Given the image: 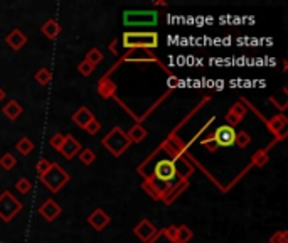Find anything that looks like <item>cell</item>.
Returning a JSON list of instances; mask_svg holds the SVG:
<instances>
[{
  "label": "cell",
  "instance_id": "83f0119b",
  "mask_svg": "<svg viewBox=\"0 0 288 243\" xmlns=\"http://www.w3.org/2000/svg\"><path fill=\"white\" fill-rule=\"evenodd\" d=\"M64 140H66V135H64V134H56V135H52V137H51L49 145H51L54 150L59 152V150H61V147H62V144H64Z\"/></svg>",
  "mask_w": 288,
  "mask_h": 243
},
{
  "label": "cell",
  "instance_id": "4fadbf2b",
  "mask_svg": "<svg viewBox=\"0 0 288 243\" xmlns=\"http://www.w3.org/2000/svg\"><path fill=\"white\" fill-rule=\"evenodd\" d=\"M266 125L270 127V130L276 135L278 140H283L286 135V118L283 115H276L270 122H266Z\"/></svg>",
  "mask_w": 288,
  "mask_h": 243
},
{
  "label": "cell",
  "instance_id": "44dd1931",
  "mask_svg": "<svg viewBox=\"0 0 288 243\" xmlns=\"http://www.w3.org/2000/svg\"><path fill=\"white\" fill-rule=\"evenodd\" d=\"M270 161V156H268V149H261V150H256L253 157H251V162L253 166H258V167H263L266 162Z\"/></svg>",
  "mask_w": 288,
  "mask_h": 243
},
{
  "label": "cell",
  "instance_id": "d590c367",
  "mask_svg": "<svg viewBox=\"0 0 288 243\" xmlns=\"http://www.w3.org/2000/svg\"><path fill=\"white\" fill-rule=\"evenodd\" d=\"M4 97H5V93H4V89L0 88V102H2V100H4Z\"/></svg>",
  "mask_w": 288,
  "mask_h": 243
},
{
  "label": "cell",
  "instance_id": "d6a6232c",
  "mask_svg": "<svg viewBox=\"0 0 288 243\" xmlns=\"http://www.w3.org/2000/svg\"><path fill=\"white\" fill-rule=\"evenodd\" d=\"M86 134L88 135H98L99 134V130H101V124H99V122L96 120V118H93L90 124L86 125Z\"/></svg>",
  "mask_w": 288,
  "mask_h": 243
},
{
  "label": "cell",
  "instance_id": "e575fe53",
  "mask_svg": "<svg viewBox=\"0 0 288 243\" xmlns=\"http://www.w3.org/2000/svg\"><path fill=\"white\" fill-rule=\"evenodd\" d=\"M154 5H157V7H165L167 2H165V0H155Z\"/></svg>",
  "mask_w": 288,
  "mask_h": 243
},
{
  "label": "cell",
  "instance_id": "603a6c76",
  "mask_svg": "<svg viewBox=\"0 0 288 243\" xmlns=\"http://www.w3.org/2000/svg\"><path fill=\"white\" fill-rule=\"evenodd\" d=\"M15 164H17V159H15V156H12L10 152H5V154L0 157V167H2L4 171H12Z\"/></svg>",
  "mask_w": 288,
  "mask_h": 243
},
{
  "label": "cell",
  "instance_id": "4316f807",
  "mask_svg": "<svg viewBox=\"0 0 288 243\" xmlns=\"http://www.w3.org/2000/svg\"><path fill=\"white\" fill-rule=\"evenodd\" d=\"M15 189H17L20 194H27L30 189H32V183H30L27 177H20L19 181L15 183Z\"/></svg>",
  "mask_w": 288,
  "mask_h": 243
},
{
  "label": "cell",
  "instance_id": "6da1fadb",
  "mask_svg": "<svg viewBox=\"0 0 288 243\" xmlns=\"http://www.w3.org/2000/svg\"><path fill=\"white\" fill-rule=\"evenodd\" d=\"M103 147L106 149L113 157H122L125 152L130 149L132 142L127 137V132H123L122 127H113L101 140Z\"/></svg>",
  "mask_w": 288,
  "mask_h": 243
},
{
  "label": "cell",
  "instance_id": "484cf974",
  "mask_svg": "<svg viewBox=\"0 0 288 243\" xmlns=\"http://www.w3.org/2000/svg\"><path fill=\"white\" fill-rule=\"evenodd\" d=\"M234 144H236L239 149H246L249 144H251V137L248 132H238L236 134V140H234Z\"/></svg>",
  "mask_w": 288,
  "mask_h": 243
},
{
  "label": "cell",
  "instance_id": "7c38bea8",
  "mask_svg": "<svg viewBox=\"0 0 288 243\" xmlns=\"http://www.w3.org/2000/svg\"><path fill=\"white\" fill-rule=\"evenodd\" d=\"M81 149H83L81 144L75 139V137H73V135H66V140H64V144H62L59 152L66 157V159H75V157L80 154Z\"/></svg>",
  "mask_w": 288,
  "mask_h": 243
},
{
  "label": "cell",
  "instance_id": "ffe728a7",
  "mask_svg": "<svg viewBox=\"0 0 288 243\" xmlns=\"http://www.w3.org/2000/svg\"><path fill=\"white\" fill-rule=\"evenodd\" d=\"M34 80L38 81L41 86H46V84H49L52 81V73L48 70V68H39L34 75Z\"/></svg>",
  "mask_w": 288,
  "mask_h": 243
},
{
  "label": "cell",
  "instance_id": "7402d4cb",
  "mask_svg": "<svg viewBox=\"0 0 288 243\" xmlns=\"http://www.w3.org/2000/svg\"><path fill=\"white\" fill-rule=\"evenodd\" d=\"M175 236H177V241L179 243H187L192 238V230L187 225H181V226H177Z\"/></svg>",
  "mask_w": 288,
  "mask_h": 243
},
{
  "label": "cell",
  "instance_id": "5b68a950",
  "mask_svg": "<svg viewBox=\"0 0 288 243\" xmlns=\"http://www.w3.org/2000/svg\"><path fill=\"white\" fill-rule=\"evenodd\" d=\"M159 22V14L155 10H125V25H155Z\"/></svg>",
  "mask_w": 288,
  "mask_h": 243
},
{
  "label": "cell",
  "instance_id": "9a60e30c",
  "mask_svg": "<svg viewBox=\"0 0 288 243\" xmlns=\"http://www.w3.org/2000/svg\"><path fill=\"white\" fill-rule=\"evenodd\" d=\"M93 118H95V115H93V112L88 107H80L76 113H73V122L83 130L86 129V125L90 124Z\"/></svg>",
  "mask_w": 288,
  "mask_h": 243
},
{
  "label": "cell",
  "instance_id": "d6986e66",
  "mask_svg": "<svg viewBox=\"0 0 288 243\" xmlns=\"http://www.w3.org/2000/svg\"><path fill=\"white\" fill-rule=\"evenodd\" d=\"M15 149L19 150V154L29 156L30 152L35 149V145H34V142L29 139V137H22V139L17 140V144H15Z\"/></svg>",
  "mask_w": 288,
  "mask_h": 243
},
{
  "label": "cell",
  "instance_id": "836d02e7",
  "mask_svg": "<svg viewBox=\"0 0 288 243\" xmlns=\"http://www.w3.org/2000/svg\"><path fill=\"white\" fill-rule=\"evenodd\" d=\"M110 51L113 52V54H118V51H117V39H113L112 42H110Z\"/></svg>",
  "mask_w": 288,
  "mask_h": 243
},
{
  "label": "cell",
  "instance_id": "8992f818",
  "mask_svg": "<svg viewBox=\"0 0 288 243\" xmlns=\"http://www.w3.org/2000/svg\"><path fill=\"white\" fill-rule=\"evenodd\" d=\"M236 134L238 132L234 130L233 127L224 124L221 127H218L216 132L212 134V137H214V140H216L218 147H229L234 144V140H236Z\"/></svg>",
  "mask_w": 288,
  "mask_h": 243
},
{
  "label": "cell",
  "instance_id": "d4e9b609",
  "mask_svg": "<svg viewBox=\"0 0 288 243\" xmlns=\"http://www.w3.org/2000/svg\"><path fill=\"white\" fill-rule=\"evenodd\" d=\"M103 52L98 49V47H93V49H90V52H88L86 54V57H85V61H88L90 63V65H93V66H98L99 63L103 61Z\"/></svg>",
  "mask_w": 288,
  "mask_h": 243
},
{
  "label": "cell",
  "instance_id": "30bf717a",
  "mask_svg": "<svg viewBox=\"0 0 288 243\" xmlns=\"http://www.w3.org/2000/svg\"><path fill=\"white\" fill-rule=\"evenodd\" d=\"M110 221H112V216L101 208H96L90 216H88V223H90V226H93L96 231H103L110 225Z\"/></svg>",
  "mask_w": 288,
  "mask_h": 243
},
{
  "label": "cell",
  "instance_id": "ba28073f",
  "mask_svg": "<svg viewBox=\"0 0 288 243\" xmlns=\"http://www.w3.org/2000/svg\"><path fill=\"white\" fill-rule=\"evenodd\" d=\"M157 231H159V230L155 228V225H152L147 218L140 220V223L133 228L135 236H137V238L140 241H143V243L150 241L152 238H154V236L157 235Z\"/></svg>",
  "mask_w": 288,
  "mask_h": 243
},
{
  "label": "cell",
  "instance_id": "cb8c5ba5",
  "mask_svg": "<svg viewBox=\"0 0 288 243\" xmlns=\"http://www.w3.org/2000/svg\"><path fill=\"white\" fill-rule=\"evenodd\" d=\"M78 157H80L81 164H85V166H91V164L96 161V154L93 149H81Z\"/></svg>",
  "mask_w": 288,
  "mask_h": 243
},
{
  "label": "cell",
  "instance_id": "f1b7e54d",
  "mask_svg": "<svg viewBox=\"0 0 288 243\" xmlns=\"http://www.w3.org/2000/svg\"><path fill=\"white\" fill-rule=\"evenodd\" d=\"M201 145H202V147H206V149H207L209 152H216V150L219 149L218 144H216V140H214L212 134H211V135H207V137H204V139L201 140Z\"/></svg>",
  "mask_w": 288,
  "mask_h": 243
},
{
  "label": "cell",
  "instance_id": "1f68e13d",
  "mask_svg": "<svg viewBox=\"0 0 288 243\" xmlns=\"http://www.w3.org/2000/svg\"><path fill=\"white\" fill-rule=\"evenodd\" d=\"M270 243H288V231L280 230L275 235L270 236Z\"/></svg>",
  "mask_w": 288,
  "mask_h": 243
},
{
  "label": "cell",
  "instance_id": "8fae6325",
  "mask_svg": "<svg viewBox=\"0 0 288 243\" xmlns=\"http://www.w3.org/2000/svg\"><path fill=\"white\" fill-rule=\"evenodd\" d=\"M175 231H177V225L165 226V228L157 231V235L154 236V238H152L150 241H147V243H179L177 241Z\"/></svg>",
  "mask_w": 288,
  "mask_h": 243
},
{
  "label": "cell",
  "instance_id": "9c48e42d",
  "mask_svg": "<svg viewBox=\"0 0 288 243\" xmlns=\"http://www.w3.org/2000/svg\"><path fill=\"white\" fill-rule=\"evenodd\" d=\"M246 113H248V108H244V105L241 102H238L228 110L226 115H224V122H226V125L234 129V127H236L238 124H241V120L246 117Z\"/></svg>",
  "mask_w": 288,
  "mask_h": 243
},
{
  "label": "cell",
  "instance_id": "52a82bcc",
  "mask_svg": "<svg viewBox=\"0 0 288 243\" xmlns=\"http://www.w3.org/2000/svg\"><path fill=\"white\" fill-rule=\"evenodd\" d=\"M61 213H62V208L59 206V203L54 201L52 198L46 199V201L39 206V215L43 216V218L48 221V223L56 221L61 216Z\"/></svg>",
  "mask_w": 288,
  "mask_h": 243
},
{
  "label": "cell",
  "instance_id": "ac0fdd59",
  "mask_svg": "<svg viewBox=\"0 0 288 243\" xmlns=\"http://www.w3.org/2000/svg\"><path fill=\"white\" fill-rule=\"evenodd\" d=\"M127 137L130 139V142H132V144H140V142L145 140V137H147L145 127H143L142 124H135L132 129H130V132L127 134Z\"/></svg>",
  "mask_w": 288,
  "mask_h": 243
},
{
  "label": "cell",
  "instance_id": "e0dca14e",
  "mask_svg": "<svg viewBox=\"0 0 288 243\" xmlns=\"http://www.w3.org/2000/svg\"><path fill=\"white\" fill-rule=\"evenodd\" d=\"M2 112H4V115H5V117H7L9 120L14 122V120H17L20 115H22L24 108H22V105H20L19 102H15V100H10V102L2 108Z\"/></svg>",
  "mask_w": 288,
  "mask_h": 243
},
{
  "label": "cell",
  "instance_id": "f546056e",
  "mask_svg": "<svg viewBox=\"0 0 288 243\" xmlns=\"http://www.w3.org/2000/svg\"><path fill=\"white\" fill-rule=\"evenodd\" d=\"M95 68L96 66L90 65L88 61H81L80 65H78V70H80V73H81L83 76H91L93 73H95Z\"/></svg>",
  "mask_w": 288,
  "mask_h": 243
},
{
  "label": "cell",
  "instance_id": "277c9868",
  "mask_svg": "<svg viewBox=\"0 0 288 243\" xmlns=\"http://www.w3.org/2000/svg\"><path fill=\"white\" fill-rule=\"evenodd\" d=\"M22 203L10 191H4L0 194V220L5 223H10L22 211Z\"/></svg>",
  "mask_w": 288,
  "mask_h": 243
},
{
  "label": "cell",
  "instance_id": "3957f363",
  "mask_svg": "<svg viewBox=\"0 0 288 243\" xmlns=\"http://www.w3.org/2000/svg\"><path fill=\"white\" fill-rule=\"evenodd\" d=\"M39 179L51 193H59L61 189L69 183V174H67L64 169L59 166V164L52 162L49 171L46 172L44 176H41Z\"/></svg>",
  "mask_w": 288,
  "mask_h": 243
},
{
  "label": "cell",
  "instance_id": "2e32d148",
  "mask_svg": "<svg viewBox=\"0 0 288 243\" xmlns=\"http://www.w3.org/2000/svg\"><path fill=\"white\" fill-rule=\"evenodd\" d=\"M41 33H43L48 39L54 41L56 38H59L61 25H59V22H57V20L49 19V20H46V22L43 24V27H41Z\"/></svg>",
  "mask_w": 288,
  "mask_h": 243
},
{
  "label": "cell",
  "instance_id": "5bb4252c",
  "mask_svg": "<svg viewBox=\"0 0 288 243\" xmlns=\"http://www.w3.org/2000/svg\"><path fill=\"white\" fill-rule=\"evenodd\" d=\"M5 42H7V44L12 47L14 51H19V49H22L25 44H27V36H25L22 31L14 29V31H10V33L7 34Z\"/></svg>",
  "mask_w": 288,
  "mask_h": 243
},
{
  "label": "cell",
  "instance_id": "7a4b0ae2",
  "mask_svg": "<svg viewBox=\"0 0 288 243\" xmlns=\"http://www.w3.org/2000/svg\"><path fill=\"white\" fill-rule=\"evenodd\" d=\"M123 46L130 51H143L159 47V34L157 33H125Z\"/></svg>",
  "mask_w": 288,
  "mask_h": 243
},
{
  "label": "cell",
  "instance_id": "4dcf8cb0",
  "mask_svg": "<svg viewBox=\"0 0 288 243\" xmlns=\"http://www.w3.org/2000/svg\"><path fill=\"white\" fill-rule=\"evenodd\" d=\"M51 164H52V162H49L48 159H41V161H38V164H35V172H38V176H39V177H41V176H44V174L49 171Z\"/></svg>",
  "mask_w": 288,
  "mask_h": 243
}]
</instances>
